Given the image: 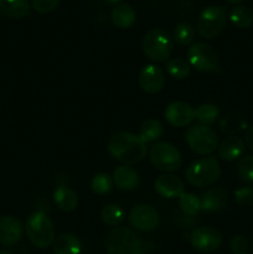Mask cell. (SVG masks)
Listing matches in <instances>:
<instances>
[{
	"instance_id": "484cf974",
	"label": "cell",
	"mask_w": 253,
	"mask_h": 254,
	"mask_svg": "<svg viewBox=\"0 0 253 254\" xmlns=\"http://www.w3.org/2000/svg\"><path fill=\"white\" fill-rule=\"evenodd\" d=\"M179 207H180L181 212L189 217H193V216L198 215L200 211H202L200 198L190 192H184L179 197Z\"/></svg>"
},
{
	"instance_id": "5b68a950",
	"label": "cell",
	"mask_w": 253,
	"mask_h": 254,
	"mask_svg": "<svg viewBox=\"0 0 253 254\" xmlns=\"http://www.w3.org/2000/svg\"><path fill=\"white\" fill-rule=\"evenodd\" d=\"M184 136L189 148L198 155H210L218 148L217 133L208 126H191Z\"/></svg>"
},
{
	"instance_id": "7c38bea8",
	"label": "cell",
	"mask_w": 253,
	"mask_h": 254,
	"mask_svg": "<svg viewBox=\"0 0 253 254\" xmlns=\"http://www.w3.org/2000/svg\"><path fill=\"white\" fill-rule=\"evenodd\" d=\"M166 122L176 128L189 126L195 119V108L183 101H176L169 104L164 112Z\"/></svg>"
},
{
	"instance_id": "836d02e7",
	"label": "cell",
	"mask_w": 253,
	"mask_h": 254,
	"mask_svg": "<svg viewBox=\"0 0 253 254\" xmlns=\"http://www.w3.org/2000/svg\"><path fill=\"white\" fill-rule=\"evenodd\" d=\"M60 0H32V9L37 14H49L54 11L59 5Z\"/></svg>"
},
{
	"instance_id": "e575fe53",
	"label": "cell",
	"mask_w": 253,
	"mask_h": 254,
	"mask_svg": "<svg viewBox=\"0 0 253 254\" xmlns=\"http://www.w3.org/2000/svg\"><path fill=\"white\" fill-rule=\"evenodd\" d=\"M248 243L245 236L242 235H236L231 238L230 241V248L235 254H246L247 251Z\"/></svg>"
},
{
	"instance_id": "8fae6325",
	"label": "cell",
	"mask_w": 253,
	"mask_h": 254,
	"mask_svg": "<svg viewBox=\"0 0 253 254\" xmlns=\"http://www.w3.org/2000/svg\"><path fill=\"white\" fill-rule=\"evenodd\" d=\"M222 235L213 227H198L192 231L190 242L198 252H212L222 245Z\"/></svg>"
},
{
	"instance_id": "ffe728a7",
	"label": "cell",
	"mask_w": 253,
	"mask_h": 254,
	"mask_svg": "<svg viewBox=\"0 0 253 254\" xmlns=\"http://www.w3.org/2000/svg\"><path fill=\"white\" fill-rule=\"evenodd\" d=\"M52 246L55 254H81L82 252L81 241L73 233H62L57 236Z\"/></svg>"
},
{
	"instance_id": "83f0119b",
	"label": "cell",
	"mask_w": 253,
	"mask_h": 254,
	"mask_svg": "<svg viewBox=\"0 0 253 254\" xmlns=\"http://www.w3.org/2000/svg\"><path fill=\"white\" fill-rule=\"evenodd\" d=\"M218 117H220V111L215 104H201L195 109V119H197L198 123L202 126L210 127L217 121Z\"/></svg>"
},
{
	"instance_id": "8992f818",
	"label": "cell",
	"mask_w": 253,
	"mask_h": 254,
	"mask_svg": "<svg viewBox=\"0 0 253 254\" xmlns=\"http://www.w3.org/2000/svg\"><path fill=\"white\" fill-rule=\"evenodd\" d=\"M143 52L153 61H165L173 51V39L163 29H151L143 39Z\"/></svg>"
},
{
	"instance_id": "7a4b0ae2",
	"label": "cell",
	"mask_w": 253,
	"mask_h": 254,
	"mask_svg": "<svg viewBox=\"0 0 253 254\" xmlns=\"http://www.w3.org/2000/svg\"><path fill=\"white\" fill-rule=\"evenodd\" d=\"M106 248L108 254H145L143 238L128 227H116L107 235Z\"/></svg>"
},
{
	"instance_id": "d590c367",
	"label": "cell",
	"mask_w": 253,
	"mask_h": 254,
	"mask_svg": "<svg viewBox=\"0 0 253 254\" xmlns=\"http://www.w3.org/2000/svg\"><path fill=\"white\" fill-rule=\"evenodd\" d=\"M245 144L247 148L253 153V127L248 128L245 134Z\"/></svg>"
},
{
	"instance_id": "e0dca14e",
	"label": "cell",
	"mask_w": 253,
	"mask_h": 254,
	"mask_svg": "<svg viewBox=\"0 0 253 254\" xmlns=\"http://www.w3.org/2000/svg\"><path fill=\"white\" fill-rule=\"evenodd\" d=\"M245 141L241 138H238V136L226 138L217 148L218 158L226 161L238 160L243 155V153H245Z\"/></svg>"
},
{
	"instance_id": "3957f363",
	"label": "cell",
	"mask_w": 253,
	"mask_h": 254,
	"mask_svg": "<svg viewBox=\"0 0 253 254\" xmlns=\"http://www.w3.org/2000/svg\"><path fill=\"white\" fill-rule=\"evenodd\" d=\"M221 166L215 156L195 160L188 166L185 178L195 188H207L220 179Z\"/></svg>"
},
{
	"instance_id": "d6a6232c",
	"label": "cell",
	"mask_w": 253,
	"mask_h": 254,
	"mask_svg": "<svg viewBox=\"0 0 253 254\" xmlns=\"http://www.w3.org/2000/svg\"><path fill=\"white\" fill-rule=\"evenodd\" d=\"M235 200L242 207H251L253 206V188L243 186L235 191Z\"/></svg>"
},
{
	"instance_id": "cb8c5ba5",
	"label": "cell",
	"mask_w": 253,
	"mask_h": 254,
	"mask_svg": "<svg viewBox=\"0 0 253 254\" xmlns=\"http://www.w3.org/2000/svg\"><path fill=\"white\" fill-rule=\"evenodd\" d=\"M230 20L238 29H247L253 24V11L250 7L238 5L231 10Z\"/></svg>"
},
{
	"instance_id": "5bb4252c",
	"label": "cell",
	"mask_w": 253,
	"mask_h": 254,
	"mask_svg": "<svg viewBox=\"0 0 253 254\" xmlns=\"http://www.w3.org/2000/svg\"><path fill=\"white\" fill-rule=\"evenodd\" d=\"M154 188L156 193L164 198H176L184 193L183 180L173 174H164L159 176L155 180Z\"/></svg>"
},
{
	"instance_id": "6da1fadb",
	"label": "cell",
	"mask_w": 253,
	"mask_h": 254,
	"mask_svg": "<svg viewBox=\"0 0 253 254\" xmlns=\"http://www.w3.org/2000/svg\"><path fill=\"white\" fill-rule=\"evenodd\" d=\"M109 154L123 165H133L146 156V144L133 133L119 131L113 134L107 141Z\"/></svg>"
},
{
	"instance_id": "f1b7e54d",
	"label": "cell",
	"mask_w": 253,
	"mask_h": 254,
	"mask_svg": "<svg viewBox=\"0 0 253 254\" xmlns=\"http://www.w3.org/2000/svg\"><path fill=\"white\" fill-rule=\"evenodd\" d=\"M220 128L223 133L236 134L240 131L246 130L247 123L243 121V118L237 114H227L220 121Z\"/></svg>"
},
{
	"instance_id": "9c48e42d",
	"label": "cell",
	"mask_w": 253,
	"mask_h": 254,
	"mask_svg": "<svg viewBox=\"0 0 253 254\" xmlns=\"http://www.w3.org/2000/svg\"><path fill=\"white\" fill-rule=\"evenodd\" d=\"M150 161L159 171H164L165 174L174 173L178 170L183 164L181 154L173 144L165 143H156L151 146L149 151Z\"/></svg>"
},
{
	"instance_id": "4dcf8cb0",
	"label": "cell",
	"mask_w": 253,
	"mask_h": 254,
	"mask_svg": "<svg viewBox=\"0 0 253 254\" xmlns=\"http://www.w3.org/2000/svg\"><path fill=\"white\" fill-rule=\"evenodd\" d=\"M113 179L108 174L101 173L93 176L91 181V189L96 195L104 196L111 192V190L113 189Z\"/></svg>"
},
{
	"instance_id": "4316f807",
	"label": "cell",
	"mask_w": 253,
	"mask_h": 254,
	"mask_svg": "<svg viewBox=\"0 0 253 254\" xmlns=\"http://www.w3.org/2000/svg\"><path fill=\"white\" fill-rule=\"evenodd\" d=\"M101 218L104 225L109 226V227H117L123 222L124 211L122 210L121 206L111 203V205L104 206L103 210L101 211Z\"/></svg>"
},
{
	"instance_id": "44dd1931",
	"label": "cell",
	"mask_w": 253,
	"mask_h": 254,
	"mask_svg": "<svg viewBox=\"0 0 253 254\" xmlns=\"http://www.w3.org/2000/svg\"><path fill=\"white\" fill-rule=\"evenodd\" d=\"M30 14L29 0H0V15L9 19H21Z\"/></svg>"
},
{
	"instance_id": "74e56055",
	"label": "cell",
	"mask_w": 253,
	"mask_h": 254,
	"mask_svg": "<svg viewBox=\"0 0 253 254\" xmlns=\"http://www.w3.org/2000/svg\"><path fill=\"white\" fill-rule=\"evenodd\" d=\"M0 254H12V253L9 252V251H6V250H1L0 251Z\"/></svg>"
},
{
	"instance_id": "603a6c76",
	"label": "cell",
	"mask_w": 253,
	"mask_h": 254,
	"mask_svg": "<svg viewBox=\"0 0 253 254\" xmlns=\"http://www.w3.org/2000/svg\"><path fill=\"white\" fill-rule=\"evenodd\" d=\"M164 133V128L161 126L160 122L158 119H146L141 123L140 128H139V138L144 141L145 144L154 143L158 139L161 138Z\"/></svg>"
},
{
	"instance_id": "8d00e7d4",
	"label": "cell",
	"mask_w": 253,
	"mask_h": 254,
	"mask_svg": "<svg viewBox=\"0 0 253 254\" xmlns=\"http://www.w3.org/2000/svg\"><path fill=\"white\" fill-rule=\"evenodd\" d=\"M225 1H227L228 4H240L243 0H225Z\"/></svg>"
},
{
	"instance_id": "277c9868",
	"label": "cell",
	"mask_w": 253,
	"mask_h": 254,
	"mask_svg": "<svg viewBox=\"0 0 253 254\" xmlns=\"http://www.w3.org/2000/svg\"><path fill=\"white\" fill-rule=\"evenodd\" d=\"M27 238L37 248H47L55 241V227L49 216L41 211L31 213L27 217L26 225Z\"/></svg>"
},
{
	"instance_id": "9a60e30c",
	"label": "cell",
	"mask_w": 253,
	"mask_h": 254,
	"mask_svg": "<svg viewBox=\"0 0 253 254\" xmlns=\"http://www.w3.org/2000/svg\"><path fill=\"white\" fill-rule=\"evenodd\" d=\"M22 225L16 217H0V243L4 246H14L21 240Z\"/></svg>"
},
{
	"instance_id": "30bf717a",
	"label": "cell",
	"mask_w": 253,
	"mask_h": 254,
	"mask_svg": "<svg viewBox=\"0 0 253 254\" xmlns=\"http://www.w3.org/2000/svg\"><path fill=\"white\" fill-rule=\"evenodd\" d=\"M129 223L131 227L141 232H149L154 230L159 223V213L151 205L141 203L131 208L129 212Z\"/></svg>"
},
{
	"instance_id": "7402d4cb",
	"label": "cell",
	"mask_w": 253,
	"mask_h": 254,
	"mask_svg": "<svg viewBox=\"0 0 253 254\" xmlns=\"http://www.w3.org/2000/svg\"><path fill=\"white\" fill-rule=\"evenodd\" d=\"M111 19L119 29H128L134 25L136 20V12L130 5L119 4L112 10Z\"/></svg>"
},
{
	"instance_id": "f546056e",
	"label": "cell",
	"mask_w": 253,
	"mask_h": 254,
	"mask_svg": "<svg viewBox=\"0 0 253 254\" xmlns=\"http://www.w3.org/2000/svg\"><path fill=\"white\" fill-rule=\"evenodd\" d=\"M174 40L180 46H189L195 40V29L188 22H180L174 30Z\"/></svg>"
},
{
	"instance_id": "ac0fdd59",
	"label": "cell",
	"mask_w": 253,
	"mask_h": 254,
	"mask_svg": "<svg viewBox=\"0 0 253 254\" xmlns=\"http://www.w3.org/2000/svg\"><path fill=\"white\" fill-rule=\"evenodd\" d=\"M112 179H113V183L116 184L117 188L124 191H129L135 189L138 185L139 174L131 166L121 165L114 170Z\"/></svg>"
},
{
	"instance_id": "ba28073f",
	"label": "cell",
	"mask_w": 253,
	"mask_h": 254,
	"mask_svg": "<svg viewBox=\"0 0 253 254\" xmlns=\"http://www.w3.org/2000/svg\"><path fill=\"white\" fill-rule=\"evenodd\" d=\"M227 12L225 7L208 6L202 10L197 19L198 35L206 40H212L221 34L226 26Z\"/></svg>"
},
{
	"instance_id": "52a82bcc",
	"label": "cell",
	"mask_w": 253,
	"mask_h": 254,
	"mask_svg": "<svg viewBox=\"0 0 253 254\" xmlns=\"http://www.w3.org/2000/svg\"><path fill=\"white\" fill-rule=\"evenodd\" d=\"M188 62L190 66L203 73L220 72V61L212 46L206 42H196L189 47L186 52Z\"/></svg>"
},
{
	"instance_id": "1f68e13d",
	"label": "cell",
	"mask_w": 253,
	"mask_h": 254,
	"mask_svg": "<svg viewBox=\"0 0 253 254\" xmlns=\"http://www.w3.org/2000/svg\"><path fill=\"white\" fill-rule=\"evenodd\" d=\"M237 175L245 183H253V155H246L238 160Z\"/></svg>"
},
{
	"instance_id": "2e32d148",
	"label": "cell",
	"mask_w": 253,
	"mask_h": 254,
	"mask_svg": "<svg viewBox=\"0 0 253 254\" xmlns=\"http://www.w3.org/2000/svg\"><path fill=\"white\" fill-rule=\"evenodd\" d=\"M228 192L222 188L207 189L201 197V210L205 212H218L227 207Z\"/></svg>"
},
{
	"instance_id": "4fadbf2b",
	"label": "cell",
	"mask_w": 253,
	"mask_h": 254,
	"mask_svg": "<svg viewBox=\"0 0 253 254\" xmlns=\"http://www.w3.org/2000/svg\"><path fill=\"white\" fill-rule=\"evenodd\" d=\"M139 86L145 93L155 94L164 88L165 74L156 64H146L139 73Z\"/></svg>"
},
{
	"instance_id": "d4e9b609",
	"label": "cell",
	"mask_w": 253,
	"mask_h": 254,
	"mask_svg": "<svg viewBox=\"0 0 253 254\" xmlns=\"http://www.w3.org/2000/svg\"><path fill=\"white\" fill-rule=\"evenodd\" d=\"M166 73L174 79H185L190 74L191 66L186 60L184 59H171L166 62Z\"/></svg>"
},
{
	"instance_id": "d6986e66",
	"label": "cell",
	"mask_w": 253,
	"mask_h": 254,
	"mask_svg": "<svg viewBox=\"0 0 253 254\" xmlns=\"http://www.w3.org/2000/svg\"><path fill=\"white\" fill-rule=\"evenodd\" d=\"M55 205L62 212H72L78 206V196L67 186H59L54 192Z\"/></svg>"
},
{
	"instance_id": "f35d334b",
	"label": "cell",
	"mask_w": 253,
	"mask_h": 254,
	"mask_svg": "<svg viewBox=\"0 0 253 254\" xmlns=\"http://www.w3.org/2000/svg\"><path fill=\"white\" fill-rule=\"evenodd\" d=\"M108 2H111V4H117V2L122 1V0H107Z\"/></svg>"
}]
</instances>
